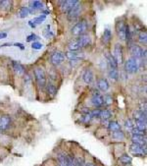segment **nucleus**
Here are the masks:
<instances>
[{
	"label": "nucleus",
	"mask_w": 147,
	"mask_h": 166,
	"mask_svg": "<svg viewBox=\"0 0 147 166\" xmlns=\"http://www.w3.org/2000/svg\"><path fill=\"white\" fill-rule=\"evenodd\" d=\"M132 133H133V135H139V136H145V132H144V131H140V130L136 129V127H134V128L133 129Z\"/></svg>",
	"instance_id": "nucleus-40"
},
{
	"label": "nucleus",
	"mask_w": 147,
	"mask_h": 166,
	"mask_svg": "<svg viewBox=\"0 0 147 166\" xmlns=\"http://www.w3.org/2000/svg\"><path fill=\"white\" fill-rule=\"evenodd\" d=\"M97 85H98L99 90H101L102 92H107V90H108L109 88H110L109 83H108V81H107L105 78H101L100 80L98 81Z\"/></svg>",
	"instance_id": "nucleus-19"
},
{
	"label": "nucleus",
	"mask_w": 147,
	"mask_h": 166,
	"mask_svg": "<svg viewBox=\"0 0 147 166\" xmlns=\"http://www.w3.org/2000/svg\"><path fill=\"white\" fill-rule=\"evenodd\" d=\"M66 57L69 58L70 60H73V59H78V53L75 52V51H69V52L66 53Z\"/></svg>",
	"instance_id": "nucleus-36"
},
{
	"label": "nucleus",
	"mask_w": 147,
	"mask_h": 166,
	"mask_svg": "<svg viewBox=\"0 0 147 166\" xmlns=\"http://www.w3.org/2000/svg\"><path fill=\"white\" fill-rule=\"evenodd\" d=\"M134 118H136V121H142V122H146V111H136L134 112Z\"/></svg>",
	"instance_id": "nucleus-20"
},
{
	"label": "nucleus",
	"mask_w": 147,
	"mask_h": 166,
	"mask_svg": "<svg viewBox=\"0 0 147 166\" xmlns=\"http://www.w3.org/2000/svg\"><path fill=\"white\" fill-rule=\"evenodd\" d=\"M78 2L79 1H78V0H65V1H60V8L62 12L68 13L75 4H78Z\"/></svg>",
	"instance_id": "nucleus-8"
},
{
	"label": "nucleus",
	"mask_w": 147,
	"mask_h": 166,
	"mask_svg": "<svg viewBox=\"0 0 147 166\" xmlns=\"http://www.w3.org/2000/svg\"><path fill=\"white\" fill-rule=\"evenodd\" d=\"M91 102H92V104L94 106H96V107H100V106L103 105V96H100L99 93H94Z\"/></svg>",
	"instance_id": "nucleus-15"
},
{
	"label": "nucleus",
	"mask_w": 147,
	"mask_h": 166,
	"mask_svg": "<svg viewBox=\"0 0 147 166\" xmlns=\"http://www.w3.org/2000/svg\"><path fill=\"white\" fill-rule=\"evenodd\" d=\"M93 79H94L93 72L90 69H86L85 71V73H83V75H82L83 82H85V84H87V85H90L91 83L93 82Z\"/></svg>",
	"instance_id": "nucleus-13"
},
{
	"label": "nucleus",
	"mask_w": 147,
	"mask_h": 166,
	"mask_svg": "<svg viewBox=\"0 0 147 166\" xmlns=\"http://www.w3.org/2000/svg\"><path fill=\"white\" fill-rule=\"evenodd\" d=\"M30 7L31 11L34 10H39L43 8V3L41 1H37V0H34V1H30Z\"/></svg>",
	"instance_id": "nucleus-21"
},
{
	"label": "nucleus",
	"mask_w": 147,
	"mask_h": 166,
	"mask_svg": "<svg viewBox=\"0 0 147 166\" xmlns=\"http://www.w3.org/2000/svg\"><path fill=\"white\" fill-rule=\"evenodd\" d=\"M47 93H48V94L50 96L54 97L57 94V88L52 84L47 85Z\"/></svg>",
	"instance_id": "nucleus-23"
},
{
	"label": "nucleus",
	"mask_w": 147,
	"mask_h": 166,
	"mask_svg": "<svg viewBox=\"0 0 147 166\" xmlns=\"http://www.w3.org/2000/svg\"><path fill=\"white\" fill-rule=\"evenodd\" d=\"M7 37V34L6 33H2V34H0V39H2V38H6Z\"/></svg>",
	"instance_id": "nucleus-43"
},
{
	"label": "nucleus",
	"mask_w": 147,
	"mask_h": 166,
	"mask_svg": "<svg viewBox=\"0 0 147 166\" xmlns=\"http://www.w3.org/2000/svg\"><path fill=\"white\" fill-rule=\"evenodd\" d=\"M42 13H43V15H45V16H46V15L50 14V11H46V10H45V11H43Z\"/></svg>",
	"instance_id": "nucleus-46"
},
{
	"label": "nucleus",
	"mask_w": 147,
	"mask_h": 166,
	"mask_svg": "<svg viewBox=\"0 0 147 166\" xmlns=\"http://www.w3.org/2000/svg\"><path fill=\"white\" fill-rule=\"evenodd\" d=\"M114 58L115 60L117 61L118 65L119 64H122L123 60H124V53H123V46L120 44V43H117L115 45V48H114Z\"/></svg>",
	"instance_id": "nucleus-6"
},
{
	"label": "nucleus",
	"mask_w": 147,
	"mask_h": 166,
	"mask_svg": "<svg viewBox=\"0 0 147 166\" xmlns=\"http://www.w3.org/2000/svg\"><path fill=\"white\" fill-rule=\"evenodd\" d=\"M65 61V55L63 54L60 51H56V52H53L52 55L50 57V62L53 66L57 67L59 65H61L63 62Z\"/></svg>",
	"instance_id": "nucleus-4"
},
{
	"label": "nucleus",
	"mask_w": 147,
	"mask_h": 166,
	"mask_svg": "<svg viewBox=\"0 0 147 166\" xmlns=\"http://www.w3.org/2000/svg\"><path fill=\"white\" fill-rule=\"evenodd\" d=\"M109 78L113 81H118L119 79V72L117 69H110L109 71Z\"/></svg>",
	"instance_id": "nucleus-27"
},
{
	"label": "nucleus",
	"mask_w": 147,
	"mask_h": 166,
	"mask_svg": "<svg viewBox=\"0 0 147 166\" xmlns=\"http://www.w3.org/2000/svg\"><path fill=\"white\" fill-rule=\"evenodd\" d=\"M58 160L60 166H75V162L71 156L67 155H59Z\"/></svg>",
	"instance_id": "nucleus-7"
},
{
	"label": "nucleus",
	"mask_w": 147,
	"mask_h": 166,
	"mask_svg": "<svg viewBox=\"0 0 147 166\" xmlns=\"http://www.w3.org/2000/svg\"><path fill=\"white\" fill-rule=\"evenodd\" d=\"M68 47H69V49L71 50V51H77V50H78L79 48H81V46H79V44H78V41H77V39H75V41H72L70 43H69V45H68Z\"/></svg>",
	"instance_id": "nucleus-24"
},
{
	"label": "nucleus",
	"mask_w": 147,
	"mask_h": 166,
	"mask_svg": "<svg viewBox=\"0 0 147 166\" xmlns=\"http://www.w3.org/2000/svg\"><path fill=\"white\" fill-rule=\"evenodd\" d=\"M138 39H139V42L141 43H145L147 42V34H146V31H141V33L139 34V37H138Z\"/></svg>",
	"instance_id": "nucleus-35"
},
{
	"label": "nucleus",
	"mask_w": 147,
	"mask_h": 166,
	"mask_svg": "<svg viewBox=\"0 0 147 166\" xmlns=\"http://www.w3.org/2000/svg\"><path fill=\"white\" fill-rule=\"evenodd\" d=\"M130 151L134 153V155H146V145H139L133 144L130 145Z\"/></svg>",
	"instance_id": "nucleus-10"
},
{
	"label": "nucleus",
	"mask_w": 147,
	"mask_h": 166,
	"mask_svg": "<svg viewBox=\"0 0 147 166\" xmlns=\"http://www.w3.org/2000/svg\"><path fill=\"white\" fill-rule=\"evenodd\" d=\"M12 6V1H8V0H2L0 1V8L2 10H9Z\"/></svg>",
	"instance_id": "nucleus-26"
},
{
	"label": "nucleus",
	"mask_w": 147,
	"mask_h": 166,
	"mask_svg": "<svg viewBox=\"0 0 147 166\" xmlns=\"http://www.w3.org/2000/svg\"><path fill=\"white\" fill-rule=\"evenodd\" d=\"M125 69L128 73L129 74H134L137 72L138 70V62L136 59L134 58H129V60L126 61V64H125Z\"/></svg>",
	"instance_id": "nucleus-3"
},
{
	"label": "nucleus",
	"mask_w": 147,
	"mask_h": 166,
	"mask_svg": "<svg viewBox=\"0 0 147 166\" xmlns=\"http://www.w3.org/2000/svg\"><path fill=\"white\" fill-rule=\"evenodd\" d=\"M91 119H92V116H91V114L87 113V114H83L81 120H82L83 123H89V122L91 121Z\"/></svg>",
	"instance_id": "nucleus-38"
},
{
	"label": "nucleus",
	"mask_w": 147,
	"mask_h": 166,
	"mask_svg": "<svg viewBox=\"0 0 147 166\" xmlns=\"http://www.w3.org/2000/svg\"><path fill=\"white\" fill-rule=\"evenodd\" d=\"M106 59H107V63L110 66L111 69H117L118 68V63L115 60L114 56L111 53H107L106 54Z\"/></svg>",
	"instance_id": "nucleus-18"
},
{
	"label": "nucleus",
	"mask_w": 147,
	"mask_h": 166,
	"mask_svg": "<svg viewBox=\"0 0 147 166\" xmlns=\"http://www.w3.org/2000/svg\"><path fill=\"white\" fill-rule=\"evenodd\" d=\"M130 52H132L133 58L134 59H140L142 58V52H143V49L141 48L139 45H133L130 46Z\"/></svg>",
	"instance_id": "nucleus-11"
},
{
	"label": "nucleus",
	"mask_w": 147,
	"mask_h": 166,
	"mask_svg": "<svg viewBox=\"0 0 147 166\" xmlns=\"http://www.w3.org/2000/svg\"><path fill=\"white\" fill-rule=\"evenodd\" d=\"M45 19H46V16L45 15H40L39 17H37V18H34V20H31V22H33L35 26L37 25H39V24H41L45 21Z\"/></svg>",
	"instance_id": "nucleus-30"
},
{
	"label": "nucleus",
	"mask_w": 147,
	"mask_h": 166,
	"mask_svg": "<svg viewBox=\"0 0 147 166\" xmlns=\"http://www.w3.org/2000/svg\"><path fill=\"white\" fill-rule=\"evenodd\" d=\"M86 30H87V23H86V21H85V20H82V21H79L78 23H77L73 27L72 34L75 35V37L82 35L86 31Z\"/></svg>",
	"instance_id": "nucleus-2"
},
{
	"label": "nucleus",
	"mask_w": 147,
	"mask_h": 166,
	"mask_svg": "<svg viewBox=\"0 0 147 166\" xmlns=\"http://www.w3.org/2000/svg\"><path fill=\"white\" fill-rule=\"evenodd\" d=\"M103 41L105 43H109L110 41L112 39V33L109 29H105L104 30V33H103Z\"/></svg>",
	"instance_id": "nucleus-22"
},
{
	"label": "nucleus",
	"mask_w": 147,
	"mask_h": 166,
	"mask_svg": "<svg viewBox=\"0 0 147 166\" xmlns=\"http://www.w3.org/2000/svg\"><path fill=\"white\" fill-rule=\"evenodd\" d=\"M81 5L79 4V2L78 4H75V5L71 9L68 13V19L70 21H75V20H77L79 15H81Z\"/></svg>",
	"instance_id": "nucleus-5"
},
{
	"label": "nucleus",
	"mask_w": 147,
	"mask_h": 166,
	"mask_svg": "<svg viewBox=\"0 0 147 166\" xmlns=\"http://www.w3.org/2000/svg\"><path fill=\"white\" fill-rule=\"evenodd\" d=\"M11 123V119L8 115H2L0 116V131H5L9 127Z\"/></svg>",
	"instance_id": "nucleus-12"
},
{
	"label": "nucleus",
	"mask_w": 147,
	"mask_h": 166,
	"mask_svg": "<svg viewBox=\"0 0 147 166\" xmlns=\"http://www.w3.org/2000/svg\"><path fill=\"white\" fill-rule=\"evenodd\" d=\"M15 46H20L21 47V49H24V46L22 45V43H20V42H17V43H15V44H13Z\"/></svg>",
	"instance_id": "nucleus-44"
},
{
	"label": "nucleus",
	"mask_w": 147,
	"mask_h": 166,
	"mask_svg": "<svg viewBox=\"0 0 147 166\" xmlns=\"http://www.w3.org/2000/svg\"><path fill=\"white\" fill-rule=\"evenodd\" d=\"M113 137L117 140H123L125 138V134L123 131H121V130H119V131L113 132Z\"/></svg>",
	"instance_id": "nucleus-34"
},
{
	"label": "nucleus",
	"mask_w": 147,
	"mask_h": 166,
	"mask_svg": "<svg viewBox=\"0 0 147 166\" xmlns=\"http://www.w3.org/2000/svg\"><path fill=\"white\" fill-rule=\"evenodd\" d=\"M134 127L136 129L140 130V131H144L146 130V122H142V121H136V123H134Z\"/></svg>",
	"instance_id": "nucleus-28"
},
{
	"label": "nucleus",
	"mask_w": 147,
	"mask_h": 166,
	"mask_svg": "<svg viewBox=\"0 0 147 166\" xmlns=\"http://www.w3.org/2000/svg\"><path fill=\"white\" fill-rule=\"evenodd\" d=\"M30 14V8L27 7H22L21 10H20V17L21 18H26Z\"/></svg>",
	"instance_id": "nucleus-29"
},
{
	"label": "nucleus",
	"mask_w": 147,
	"mask_h": 166,
	"mask_svg": "<svg viewBox=\"0 0 147 166\" xmlns=\"http://www.w3.org/2000/svg\"><path fill=\"white\" fill-rule=\"evenodd\" d=\"M100 113H101V110H99V109H94L93 111H91V116L93 117H100Z\"/></svg>",
	"instance_id": "nucleus-41"
},
{
	"label": "nucleus",
	"mask_w": 147,
	"mask_h": 166,
	"mask_svg": "<svg viewBox=\"0 0 147 166\" xmlns=\"http://www.w3.org/2000/svg\"><path fill=\"white\" fill-rule=\"evenodd\" d=\"M125 126H126V129L128 130L129 132H132L133 129L134 128V123H133V121L132 119H128L126 121Z\"/></svg>",
	"instance_id": "nucleus-33"
},
{
	"label": "nucleus",
	"mask_w": 147,
	"mask_h": 166,
	"mask_svg": "<svg viewBox=\"0 0 147 166\" xmlns=\"http://www.w3.org/2000/svg\"><path fill=\"white\" fill-rule=\"evenodd\" d=\"M77 41H78V44H79V46H81V48H82V47L88 46L90 44V42H91L90 37H89V35H87V34L81 35V37L77 39Z\"/></svg>",
	"instance_id": "nucleus-14"
},
{
	"label": "nucleus",
	"mask_w": 147,
	"mask_h": 166,
	"mask_svg": "<svg viewBox=\"0 0 147 166\" xmlns=\"http://www.w3.org/2000/svg\"><path fill=\"white\" fill-rule=\"evenodd\" d=\"M42 44L40 42H37V41H34L33 42V44H31V48L33 49H37V50H38V49H41L42 48Z\"/></svg>",
	"instance_id": "nucleus-39"
},
{
	"label": "nucleus",
	"mask_w": 147,
	"mask_h": 166,
	"mask_svg": "<svg viewBox=\"0 0 147 166\" xmlns=\"http://www.w3.org/2000/svg\"><path fill=\"white\" fill-rule=\"evenodd\" d=\"M108 127H109V129H110L112 132H116V131H119V130H121V126H120V124H119L118 122H116V121L110 122Z\"/></svg>",
	"instance_id": "nucleus-25"
},
{
	"label": "nucleus",
	"mask_w": 147,
	"mask_h": 166,
	"mask_svg": "<svg viewBox=\"0 0 147 166\" xmlns=\"http://www.w3.org/2000/svg\"><path fill=\"white\" fill-rule=\"evenodd\" d=\"M126 25L124 21H119L117 23L116 31H117L118 37L120 38L121 41H126Z\"/></svg>",
	"instance_id": "nucleus-9"
},
{
	"label": "nucleus",
	"mask_w": 147,
	"mask_h": 166,
	"mask_svg": "<svg viewBox=\"0 0 147 166\" xmlns=\"http://www.w3.org/2000/svg\"><path fill=\"white\" fill-rule=\"evenodd\" d=\"M103 103L106 105H110L113 103V98L111 96H105L103 97Z\"/></svg>",
	"instance_id": "nucleus-37"
},
{
	"label": "nucleus",
	"mask_w": 147,
	"mask_h": 166,
	"mask_svg": "<svg viewBox=\"0 0 147 166\" xmlns=\"http://www.w3.org/2000/svg\"><path fill=\"white\" fill-rule=\"evenodd\" d=\"M132 141H133V144L139 145H146V139H145V136L133 135Z\"/></svg>",
	"instance_id": "nucleus-17"
},
{
	"label": "nucleus",
	"mask_w": 147,
	"mask_h": 166,
	"mask_svg": "<svg viewBox=\"0 0 147 166\" xmlns=\"http://www.w3.org/2000/svg\"><path fill=\"white\" fill-rule=\"evenodd\" d=\"M34 77L38 86L39 88H44L46 86V76L43 69L40 68V67H37V68L34 69Z\"/></svg>",
	"instance_id": "nucleus-1"
},
{
	"label": "nucleus",
	"mask_w": 147,
	"mask_h": 166,
	"mask_svg": "<svg viewBox=\"0 0 147 166\" xmlns=\"http://www.w3.org/2000/svg\"><path fill=\"white\" fill-rule=\"evenodd\" d=\"M29 25H30V26L31 28H33V29H34V28L37 27V26H35L33 22H31V21H30V22H29Z\"/></svg>",
	"instance_id": "nucleus-45"
},
{
	"label": "nucleus",
	"mask_w": 147,
	"mask_h": 166,
	"mask_svg": "<svg viewBox=\"0 0 147 166\" xmlns=\"http://www.w3.org/2000/svg\"><path fill=\"white\" fill-rule=\"evenodd\" d=\"M12 65H13V69L15 71V73L19 75V76H23V75H25V68H24V66L22 64H20V63L16 62V61H13L12 62Z\"/></svg>",
	"instance_id": "nucleus-16"
},
{
	"label": "nucleus",
	"mask_w": 147,
	"mask_h": 166,
	"mask_svg": "<svg viewBox=\"0 0 147 166\" xmlns=\"http://www.w3.org/2000/svg\"><path fill=\"white\" fill-rule=\"evenodd\" d=\"M120 161L123 164H129L132 162V157H130L129 155H123L120 157Z\"/></svg>",
	"instance_id": "nucleus-31"
},
{
	"label": "nucleus",
	"mask_w": 147,
	"mask_h": 166,
	"mask_svg": "<svg viewBox=\"0 0 147 166\" xmlns=\"http://www.w3.org/2000/svg\"><path fill=\"white\" fill-rule=\"evenodd\" d=\"M37 35H35L34 34H30L29 37H27V42H30V41H35V39H37Z\"/></svg>",
	"instance_id": "nucleus-42"
},
{
	"label": "nucleus",
	"mask_w": 147,
	"mask_h": 166,
	"mask_svg": "<svg viewBox=\"0 0 147 166\" xmlns=\"http://www.w3.org/2000/svg\"><path fill=\"white\" fill-rule=\"evenodd\" d=\"M87 166H96V165H93V164H87Z\"/></svg>",
	"instance_id": "nucleus-47"
},
{
	"label": "nucleus",
	"mask_w": 147,
	"mask_h": 166,
	"mask_svg": "<svg viewBox=\"0 0 147 166\" xmlns=\"http://www.w3.org/2000/svg\"><path fill=\"white\" fill-rule=\"evenodd\" d=\"M112 116V113H111V111H109V110H102L101 113H100V117L102 118L103 120H108L109 118Z\"/></svg>",
	"instance_id": "nucleus-32"
}]
</instances>
